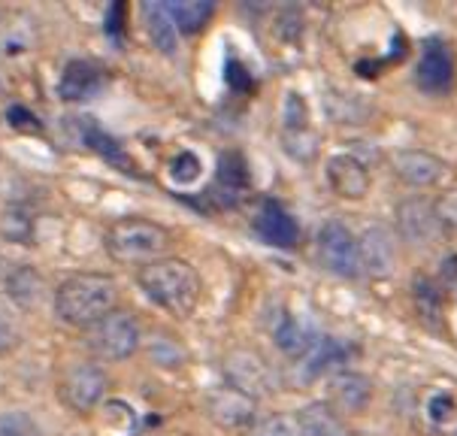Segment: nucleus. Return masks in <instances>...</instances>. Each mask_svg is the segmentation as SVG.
Wrapping results in <instances>:
<instances>
[{
  "mask_svg": "<svg viewBox=\"0 0 457 436\" xmlns=\"http://www.w3.org/2000/svg\"><path fill=\"white\" fill-rule=\"evenodd\" d=\"M119 303V282L106 272H73L55 288V315L70 327L88 331Z\"/></svg>",
  "mask_w": 457,
  "mask_h": 436,
  "instance_id": "obj_1",
  "label": "nucleus"
},
{
  "mask_svg": "<svg viewBox=\"0 0 457 436\" xmlns=\"http://www.w3.org/2000/svg\"><path fill=\"white\" fill-rule=\"evenodd\" d=\"M137 285L154 306H161L164 313L176 318H188L195 313L200 303V291H204L195 264L182 258H161L149 264V267H139Z\"/></svg>",
  "mask_w": 457,
  "mask_h": 436,
  "instance_id": "obj_2",
  "label": "nucleus"
},
{
  "mask_svg": "<svg viewBox=\"0 0 457 436\" xmlns=\"http://www.w3.org/2000/svg\"><path fill=\"white\" fill-rule=\"evenodd\" d=\"M106 255L128 267H149V264L167 258V248L173 246V233L164 224L149 218H119L104 233Z\"/></svg>",
  "mask_w": 457,
  "mask_h": 436,
  "instance_id": "obj_3",
  "label": "nucleus"
},
{
  "mask_svg": "<svg viewBox=\"0 0 457 436\" xmlns=\"http://www.w3.org/2000/svg\"><path fill=\"white\" fill-rule=\"evenodd\" d=\"M139 342H143V331H139L137 315L128 309H112L110 315H104L95 327L85 331V346L100 361H128L130 355H137Z\"/></svg>",
  "mask_w": 457,
  "mask_h": 436,
  "instance_id": "obj_4",
  "label": "nucleus"
},
{
  "mask_svg": "<svg viewBox=\"0 0 457 436\" xmlns=\"http://www.w3.org/2000/svg\"><path fill=\"white\" fill-rule=\"evenodd\" d=\"M106 394H110V376L95 361H76L64 370L58 382V397L67 409L76 415H91L97 407H104Z\"/></svg>",
  "mask_w": 457,
  "mask_h": 436,
  "instance_id": "obj_5",
  "label": "nucleus"
},
{
  "mask_svg": "<svg viewBox=\"0 0 457 436\" xmlns=\"http://www.w3.org/2000/svg\"><path fill=\"white\" fill-rule=\"evenodd\" d=\"M315 252H319L321 267L333 272V276L358 279L363 272L358 237H354L343 222H337V218L324 222L319 233H315Z\"/></svg>",
  "mask_w": 457,
  "mask_h": 436,
  "instance_id": "obj_6",
  "label": "nucleus"
},
{
  "mask_svg": "<svg viewBox=\"0 0 457 436\" xmlns=\"http://www.w3.org/2000/svg\"><path fill=\"white\" fill-rule=\"evenodd\" d=\"M224 385L254 397H270L276 391V373L267 364V357L252 352V348H234L224 357Z\"/></svg>",
  "mask_w": 457,
  "mask_h": 436,
  "instance_id": "obj_7",
  "label": "nucleus"
},
{
  "mask_svg": "<svg viewBox=\"0 0 457 436\" xmlns=\"http://www.w3.org/2000/svg\"><path fill=\"white\" fill-rule=\"evenodd\" d=\"M206 412L212 424H219L224 433H252L258 427V400L230 385H221L206 397Z\"/></svg>",
  "mask_w": 457,
  "mask_h": 436,
  "instance_id": "obj_8",
  "label": "nucleus"
},
{
  "mask_svg": "<svg viewBox=\"0 0 457 436\" xmlns=\"http://www.w3.org/2000/svg\"><path fill=\"white\" fill-rule=\"evenodd\" d=\"M397 231L409 246H430L443 237L445 231V215L439 204H433L428 197H406L400 200L397 209Z\"/></svg>",
  "mask_w": 457,
  "mask_h": 436,
  "instance_id": "obj_9",
  "label": "nucleus"
},
{
  "mask_svg": "<svg viewBox=\"0 0 457 436\" xmlns=\"http://www.w3.org/2000/svg\"><path fill=\"white\" fill-rule=\"evenodd\" d=\"M454 73H457V61H454V46L433 37V40L424 43L421 58H418L415 76L421 91H430V95H445L454 85Z\"/></svg>",
  "mask_w": 457,
  "mask_h": 436,
  "instance_id": "obj_10",
  "label": "nucleus"
},
{
  "mask_svg": "<svg viewBox=\"0 0 457 436\" xmlns=\"http://www.w3.org/2000/svg\"><path fill=\"white\" fill-rule=\"evenodd\" d=\"M252 228L263 243L273 248H297L300 243V224L294 222V215L273 197L261 200Z\"/></svg>",
  "mask_w": 457,
  "mask_h": 436,
  "instance_id": "obj_11",
  "label": "nucleus"
},
{
  "mask_svg": "<svg viewBox=\"0 0 457 436\" xmlns=\"http://www.w3.org/2000/svg\"><path fill=\"white\" fill-rule=\"evenodd\" d=\"M373 379L363 376L361 370H339L330 376V407L339 415H363L373 403Z\"/></svg>",
  "mask_w": 457,
  "mask_h": 436,
  "instance_id": "obj_12",
  "label": "nucleus"
},
{
  "mask_svg": "<svg viewBox=\"0 0 457 436\" xmlns=\"http://www.w3.org/2000/svg\"><path fill=\"white\" fill-rule=\"evenodd\" d=\"M391 167L400 182L412 185V189H430L448 173L445 161L436 158L433 152L424 149H400L391 155Z\"/></svg>",
  "mask_w": 457,
  "mask_h": 436,
  "instance_id": "obj_13",
  "label": "nucleus"
},
{
  "mask_svg": "<svg viewBox=\"0 0 457 436\" xmlns=\"http://www.w3.org/2000/svg\"><path fill=\"white\" fill-rule=\"evenodd\" d=\"M328 185L343 200H363L370 191V170L358 155H333L324 167Z\"/></svg>",
  "mask_w": 457,
  "mask_h": 436,
  "instance_id": "obj_14",
  "label": "nucleus"
},
{
  "mask_svg": "<svg viewBox=\"0 0 457 436\" xmlns=\"http://www.w3.org/2000/svg\"><path fill=\"white\" fill-rule=\"evenodd\" d=\"M106 85V70L97 61L88 58H73L61 73L58 82V95L67 104H82V100L95 97L100 88Z\"/></svg>",
  "mask_w": 457,
  "mask_h": 436,
  "instance_id": "obj_15",
  "label": "nucleus"
},
{
  "mask_svg": "<svg viewBox=\"0 0 457 436\" xmlns=\"http://www.w3.org/2000/svg\"><path fill=\"white\" fill-rule=\"evenodd\" d=\"M361 246V270L370 276H388L397 264V239L388 228H367L358 237Z\"/></svg>",
  "mask_w": 457,
  "mask_h": 436,
  "instance_id": "obj_16",
  "label": "nucleus"
},
{
  "mask_svg": "<svg viewBox=\"0 0 457 436\" xmlns=\"http://www.w3.org/2000/svg\"><path fill=\"white\" fill-rule=\"evenodd\" d=\"M348 355L352 352L345 348V342H339L333 337H319L309 346V352L300 357V376L306 382L319 379V376H333V373H339L345 367Z\"/></svg>",
  "mask_w": 457,
  "mask_h": 436,
  "instance_id": "obj_17",
  "label": "nucleus"
},
{
  "mask_svg": "<svg viewBox=\"0 0 457 436\" xmlns=\"http://www.w3.org/2000/svg\"><path fill=\"white\" fill-rule=\"evenodd\" d=\"M76 128H79L82 143L88 146V149L95 152V155H100V158H104L106 164L125 170L128 176L139 173L137 164L130 161V155L125 152V146H121L112 134H106V130L100 128V122H95V119H76Z\"/></svg>",
  "mask_w": 457,
  "mask_h": 436,
  "instance_id": "obj_18",
  "label": "nucleus"
},
{
  "mask_svg": "<svg viewBox=\"0 0 457 436\" xmlns=\"http://www.w3.org/2000/svg\"><path fill=\"white\" fill-rule=\"evenodd\" d=\"M294 418H297L300 436H352L345 418L339 415V412L333 409L328 400L306 403V407L300 409Z\"/></svg>",
  "mask_w": 457,
  "mask_h": 436,
  "instance_id": "obj_19",
  "label": "nucleus"
},
{
  "mask_svg": "<svg viewBox=\"0 0 457 436\" xmlns=\"http://www.w3.org/2000/svg\"><path fill=\"white\" fill-rule=\"evenodd\" d=\"M270 333H273V342H276L278 352L294 357V361H300V357L309 352V346L319 340V333H312L309 327L300 324L297 318L288 313V309H282V313L273 318Z\"/></svg>",
  "mask_w": 457,
  "mask_h": 436,
  "instance_id": "obj_20",
  "label": "nucleus"
},
{
  "mask_svg": "<svg viewBox=\"0 0 457 436\" xmlns=\"http://www.w3.org/2000/svg\"><path fill=\"white\" fill-rule=\"evenodd\" d=\"M164 6L170 19H173L176 30L185 37L200 34L215 15V4H209V0H167Z\"/></svg>",
  "mask_w": 457,
  "mask_h": 436,
  "instance_id": "obj_21",
  "label": "nucleus"
},
{
  "mask_svg": "<svg viewBox=\"0 0 457 436\" xmlns=\"http://www.w3.org/2000/svg\"><path fill=\"white\" fill-rule=\"evenodd\" d=\"M412 300H415V313L421 318L424 324L433 327V331H439V324H443V313H445V291L439 282H433L428 276H415L412 282Z\"/></svg>",
  "mask_w": 457,
  "mask_h": 436,
  "instance_id": "obj_22",
  "label": "nucleus"
},
{
  "mask_svg": "<svg viewBox=\"0 0 457 436\" xmlns=\"http://www.w3.org/2000/svg\"><path fill=\"white\" fill-rule=\"evenodd\" d=\"M143 21H145V30H149L154 49H161L164 54H173L176 46H179V30H176L173 19H170L167 6L164 4H143Z\"/></svg>",
  "mask_w": 457,
  "mask_h": 436,
  "instance_id": "obj_23",
  "label": "nucleus"
},
{
  "mask_svg": "<svg viewBox=\"0 0 457 436\" xmlns=\"http://www.w3.org/2000/svg\"><path fill=\"white\" fill-rule=\"evenodd\" d=\"M421 415L436 431H445L457 422V397L448 388H428L421 394Z\"/></svg>",
  "mask_w": 457,
  "mask_h": 436,
  "instance_id": "obj_24",
  "label": "nucleus"
},
{
  "mask_svg": "<svg viewBox=\"0 0 457 436\" xmlns=\"http://www.w3.org/2000/svg\"><path fill=\"white\" fill-rule=\"evenodd\" d=\"M40 288H43V279L34 267H15L10 276H6V294H10L15 303H21V306H34V300L40 298Z\"/></svg>",
  "mask_w": 457,
  "mask_h": 436,
  "instance_id": "obj_25",
  "label": "nucleus"
},
{
  "mask_svg": "<svg viewBox=\"0 0 457 436\" xmlns=\"http://www.w3.org/2000/svg\"><path fill=\"white\" fill-rule=\"evenodd\" d=\"M319 130L315 128H303V130H282V149L288 158L300 161V164H309L315 161V155H319Z\"/></svg>",
  "mask_w": 457,
  "mask_h": 436,
  "instance_id": "obj_26",
  "label": "nucleus"
},
{
  "mask_svg": "<svg viewBox=\"0 0 457 436\" xmlns=\"http://www.w3.org/2000/svg\"><path fill=\"white\" fill-rule=\"evenodd\" d=\"M303 128H315L309 104L300 91H288L282 100V130H303Z\"/></svg>",
  "mask_w": 457,
  "mask_h": 436,
  "instance_id": "obj_27",
  "label": "nucleus"
},
{
  "mask_svg": "<svg viewBox=\"0 0 457 436\" xmlns=\"http://www.w3.org/2000/svg\"><path fill=\"white\" fill-rule=\"evenodd\" d=\"M167 173H170L173 182L191 185V182H197V179L204 176V161H200L191 149H182V152H176L173 158L167 161Z\"/></svg>",
  "mask_w": 457,
  "mask_h": 436,
  "instance_id": "obj_28",
  "label": "nucleus"
},
{
  "mask_svg": "<svg viewBox=\"0 0 457 436\" xmlns=\"http://www.w3.org/2000/svg\"><path fill=\"white\" fill-rule=\"evenodd\" d=\"M0 231H4L6 239H15V243H28L30 233H34V222H30L25 206H6V213L0 215Z\"/></svg>",
  "mask_w": 457,
  "mask_h": 436,
  "instance_id": "obj_29",
  "label": "nucleus"
},
{
  "mask_svg": "<svg viewBox=\"0 0 457 436\" xmlns=\"http://www.w3.org/2000/svg\"><path fill=\"white\" fill-rule=\"evenodd\" d=\"M0 436H46L28 412H0Z\"/></svg>",
  "mask_w": 457,
  "mask_h": 436,
  "instance_id": "obj_30",
  "label": "nucleus"
},
{
  "mask_svg": "<svg viewBox=\"0 0 457 436\" xmlns=\"http://www.w3.org/2000/svg\"><path fill=\"white\" fill-rule=\"evenodd\" d=\"M254 436H300L297 431V418L288 415H267L261 418L254 427Z\"/></svg>",
  "mask_w": 457,
  "mask_h": 436,
  "instance_id": "obj_31",
  "label": "nucleus"
},
{
  "mask_svg": "<svg viewBox=\"0 0 457 436\" xmlns=\"http://www.w3.org/2000/svg\"><path fill=\"white\" fill-rule=\"evenodd\" d=\"M19 342H21L19 324H15V318H12L10 309L0 303V357L15 352V348H19Z\"/></svg>",
  "mask_w": 457,
  "mask_h": 436,
  "instance_id": "obj_32",
  "label": "nucleus"
},
{
  "mask_svg": "<svg viewBox=\"0 0 457 436\" xmlns=\"http://www.w3.org/2000/svg\"><path fill=\"white\" fill-rule=\"evenodd\" d=\"M6 119L12 122V128H19V122H25L28 130H40V122H37L25 106H10L6 109Z\"/></svg>",
  "mask_w": 457,
  "mask_h": 436,
  "instance_id": "obj_33",
  "label": "nucleus"
},
{
  "mask_svg": "<svg viewBox=\"0 0 457 436\" xmlns=\"http://www.w3.org/2000/svg\"><path fill=\"white\" fill-rule=\"evenodd\" d=\"M443 291L457 298V255L443 261Z\"/></svg>",
  "mask_w": 457,
  "mask_h": 436,
  "instance_id": "obj_34",
  "label": "nucleus"
}]
</instances>
